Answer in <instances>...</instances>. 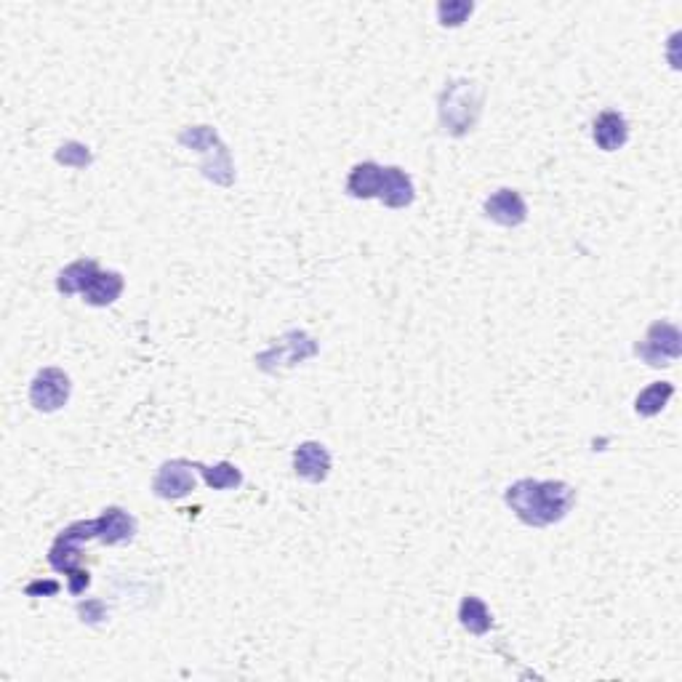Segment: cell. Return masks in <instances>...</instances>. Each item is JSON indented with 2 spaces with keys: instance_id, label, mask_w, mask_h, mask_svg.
I'll return each instance as SVG.
<instances>
[{
  "instance_id": "obj_1",
  "label": "cell",
  "mask_w": 682,
  "mask_h": 682,
  "mask_svg": "<svg viewBox=\"0 0 682 682\" xmlns=\"http://www.w3.org/2000/svg\"><path fill=\"white\" fill-rule=\"evenodd\" d=\"M504 501L520 523L549 528L571 515V509L576 507V488L563 480L523 477L504 491Z\"/></svg>"
},
{
  "instance_id": "obj_2",
  "label": "cell",
  "mask_w": 682,
  "mask_h": 682,
  "mask_svg": "<svg viewBox=\"0 0 682 682\" xmlns=\"http://www.w3.org/2000/svg\"><path fill=\"white\" fill-rule=\"evenodd\" d=\"M485 88L477 80L459 78L445 83V88L437 96V118L440 128L448 136H467L475 131L477 120L483 115Z\"/></svg>"
},
{
  "instance_id": "obj_3",
  "label": "cell",
  "mask_w": 682,
  "mask_h": 682,
  "mask_svg": "<svg viewBox=\"0 0 682 682\" xmlns=\"http://www.w3.org/2000/svg\"><path fill=\"white\" fill-rule=\"evenodd\" d=\"M179 144H184L187 150H195L203 155V163H200V171L206 179H211L214 184H222V187H232L235 184V168H232L230 150L224 147V142L219 139L211 126H190L184 128L179 134Z\"/></svg>"
},
{
  "instance_id": "obj_4",
  "label": "cell",
  "mask_w": 682,
  "mask_h": 682,
  "mask_svg": "<svg viewBox=\"0 0 682 682\" xmlns=\"http://www.w3.org/2000/svg\"><path fill=\"white\" fill-rule=\"evenodd\" d=\"M635 355L651 368H669L682 355L680 328L669 320H656L643 341L635 344Z\"/></svg>"
},
{
  "instance_id": "obj_5",
  "label": "cell",
  "mask_w": 682,
  "mask_h": 682,
  "mask_svg": "<svg viewBox=\"0 0 682 682\" xmlns=\"http://www.w3.org/2000/svg\"><path fill=\"white\" fill-rule=\"evenodd\" d=\"M315 355H318V341L312 339L310 334H304V331H288L278 344H272L270 349H264L262 355L256 357V365L264 373H278L283 368L302 365L304 360H310Z\"/></svg>"
},
{
  "instance_id": "obj_6",
  "label": "cell",
  "mask_w": 682,
  "mask_h": 682,
  "mask_svg": "<svg viewBox=\"0 0 682 682\" xmlns=\"http://www.w3.org/2000/svg\"><path fill=\"white\" fill-rule=\"evenodd\" d=\"M72 381L62 368H43L35 373L30 384V403L38 413H56L62 411L67 400H70Z\"/></svg>"
},
{
  "instance_id": "obj_7",
  "label": "cell",
  "mask_w": 682,
  "mask_h": 682,
  "mask_svg": "<svg viewBox=\"0 0 682 682\" xmlns=\"http://www.w3.org/2000/svg\"><path fill=\"white\" fill-rule=\"evenodd\" d=\"M195 461L190 459H171L163 461L160 469L155 472V480H152V493L158 499L166 501H179L184 496H190L195 491Z\"/></svg>"
},
{
  "instance_id": "obj_8",
  "label": "cell",
  "mask_w": 682,
  "mask_h": 682,
  "mask_svg": "<svg viewBox=\"0 0 682 682\" xmlns=\"http://www.w3.org/2000/svg\"><path fill=\"white\" fill-rule=\"evenodd\" d=\"M483 214L485 219H491L501 227H520L528 219V203L512 187H501V190L493 192L491 198H485Z\"/></svg>"
},
{
  "instance_id": "obj_9",
  "label": "cell",
  "mask_w": 682,
  "mask_h": 682,
  "mask_svg": "<svg viewBox=\"0 0 682 682\" xmlns=\"http://www.w3.org/2000/svg\"><path fill=\"white\" fill-rule=\"evenodd\" d=\"M331 451L323 443L307 440V443L296 445L294 451V472L307 483H326L331 475Z\"/></svg>"
},
{
  "instance_id": "obj_10",
  "label": "cell",
  "mask_w": 682,
  "mask_h": 682,
  "mask_svg": "<svg viewBox=\"0 0 682 682\" xmlns=\"http://www.w3.org/2000/svg\"><path fill=\"white\" fill-rule=\"evenodd\" d=\"M96 528H99L96 541L110 544V547H115V544H128V541H134L136 536L134 515H128L126 509L120 507L104 509L102 515L96 517Z\"/></svg>"
},
{
  "instance_id": "obj_11",
  "label": "cell",
  "mask_w": 682,
  "mask_h": 682,
  "mask_svg": "<svg viewBox=\"0 0 682 682\" xmlns=\"http://www.w3.org/2000/svg\"><path fill=\"white\" fill-rule=\"evenodd\" d=\"M592 139L603 152H616L629 142L627 118L616 110L600 112L592 123Z\"/></svg>"
},
{
  "instance_id": "obj_12",
  "label": "cell",
  "mask_w": 682,
  "mask_h": 682,
  "mask_svg": "<svg viewBox=\"0 0 682 682\" xmlns=\"http://www.w3.org/2000/svg\"><path fill=\"white\" fill-rule=\"evenodd\" d=\"M381 187H384V166H379L376 160H363L357 163L347 176V195L355 200H379Z\"/></svg>"
},
{
  "instance_id": "obj_13",
  "label": "cell",
  "mask_w": 682,
  "mask_h": 682,
  "mask_svg": "<svg viewBox=\"0 0 682 682\" xmlns=\"http://www.w3.org/2000/svg\"><path fill=\"white\" fill-rule=\"evenodd\" d=\"M379 200L387 208H408L416 200V187L408 171L400 166H384V187H381Z\"/></svg>"
},
{
  "instance_id": "obj_14",
  "label": "cell",
  "mask_w": 682,
  "mask_h": 682,
  "mask_svg": "<svg viewBox=\"0 0 682 682\" xmlns=\"http://www.w3.org/2000/svg\"><path fill=\"white\" fill-rule=\"evenodd\" d=\"M123 288H126V280H123L120 272L99 270L80 296H83V302L91 304V307H110V304L118 302L120 294H123Z\"/></svg>"
},
{
  "instance_id": "obj_15",
  "label": "cell",
  "mask_w": 682,
  "mask_h": 682,
  "mask_svg": "<svg viewBox=\"0 0 682 682\" xmlns=\"http://www.w3.org/2000/svg\"><path fill=\"white\" fill-rule=\"evenodd\" d=\"M99 270H102V267H99V262H94V259H78V262L67 264V267L59 272V278H56V291L64 296L83 294L88 283H91V278H94Z\"/></svg>"
},
{
  "instance_id": "obj_16",
  "label": "cell",
  "mask_w": 682,
  "mask_h": 682,
  "mask_svg": "<svg viewBox=\"0 0 682 682\" xmlns=\"http://www.w3.org/2000/svg\"><path fill=\"white\" fill-rule=\"evenodd\" d=\"M459 621H461V627L467 629L469 635H475V637L488 635L493 627L491 611H488V605H485L477 595H467L464 600H461Z\"/></svg>"
},
{
  "instance_id": "obj_17",
  "label": "cell",
  "mask_w": 682,
  "mask_h": 682,
  "mask_svg": "<svg viewBox=\"0 0 682 682\" xmlns=\"http://www.w3.org/2000/svg\"><path fill=\"white\" fill-rule=\"evenodd\" d=\"M675 395V384L672 381H653L648 387L635 397V413L643 416V419H651V416H659L667 403Z\"/></svg>"
},
{
  "instance_id": "obj_18",
  "label": "cell",
  "mask_w": 682,
  "mask_h": 682,
  "mask_svg": "<svg viewBox=\"0 0 682 682\" xmlns=\"http://www.w3.org/2000/svg\"><path fill=\"white\" fill-rule=\"evenodd\" d=\"M195 469L203 475L208 488H214V491H232V488L243 485V472L230 461H219L216 467H206V464L195 461Z\"/></svg>"
},
{
  "instance_id": "obj_19",
  "label": "cell",
  "mask_w": 682,
  "mask_h": 682,
  "mask_svg": "<svg viewBox=\"0 0 682 682\" xmlns=\"http://www.w3.org/2000/svg\"><path fill=\"white\" fill-rule=\"evenodd\" d=\"M56 163H62L67 168H88L94 163V155L88 150L86 144L80 142H64L54 155Z\"/></svg>"
},
{
  "instance_id": "obj_20",
  "label": "cell",
  "mask_w": 682,
  "mask_h": 682,
  "mask_svg": "<svg viewBox=\"0 0 682 682\" xmlns=\"http://www.w3.org/2000/svg\"><path fill=\"white\" fill-rule=\"evenodd\" d=\"M472 11H475V6L467 0H448V3L437 6V19L443 27H461L472 16Z\"/></svg>"
},
{
  "instance_id": "obj_21",
  "label": "cell",
  "mask_w": 682,
  "mask_h": 682,
  "mask_svg": "<svg viewBox=\"0 0 682 682\" xmlns=\"http://www.w3.org/2000/svg\"><path fill=\"white\" fill-rule=\"evenodd\" d=\"M78 613H80V619L88 621V624H94V621L107 619V616H104V603H102V600H88V603H80L78 605Z\"/></svg>"
},
{
  "instance_id": "obj_22",
  "label": "cell",
  "mask_w": 682,
  "mask_h": 682,
  "mask_svg": "<svg viewBox=\"0 0 682 682\" xmlns=\"http://www.w3.org/2000/svg\"><path fill=\"white\" fill-rule=\"evenodd\" d=\"M35 592H48V595H56V592H59V584H56V581H48V584H43V581H35V584H30V587H27V595H35Z\"/></svg>"
}]
</instances>
